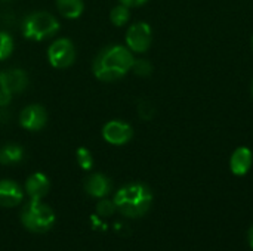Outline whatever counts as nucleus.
I'll list each match as a JSON object with an SVG mask.
<instances>
[{"instance_id":"obj_11","label":"nucleus","mask_w":253,"mask_h":251,"mask_svg":"<svg viewBox=\"0 0 253 251\" xmlns=\"http://www.w3.org/2000/svg\"><path fill=\"white\" fill-rule=\"evenodd\" d=\"M253 163V155L252 151L246 146H240L237 148L233 155H231V160H230V169L231 172L236 175V176H245L251 167H252Z\"/></svg>"},{"instance_id":"obj_8","label":"nucleus","mask_w":253,"mask_h":251,"mask_svg":"<svg viewBox=\"0 0 253 251\" xmlns=\"http://www.w3.org/2000/svg\"><path fill=\"white\" fill-rule=\"evenodd\" d=\"M28 84V77L25 71L19 68H9L0 72V90L7 95L21 93Z\"/></svg>"},{"instance_id":"obj_25","label":"nucleus","mask_w":253,"mask_h":251,"mask_svg":"<svg viewBox=\"0 0 253 251\" xmlns=\"http://www.w3.org/2000/svg\"><path fill=\"white\" fill-rule=\"evenodd\" d=\"M1 1H9V0H1Z\"/></svg>"},{"instance_id":"obj_4","label":"nucleus","mask_w":253,"mask_h":251,"mask_svg":"<svg viewBox=\"0 0 253 251\" xmlns=\"http://www.w3.org/2000/svg\"><path fill=\"white\" fill-rule=\"evenodd\" d=\"M21 30L25 38L42 41L53 37L59 31V22L47 12H33L25 16Z\"/></svg>"},{"instance_id":"obj_3","label":"nucleus","mask_w":253,"mask_h":251,"mask_svg":"<svg viewBox=\"0 0 253 251\" xmlns=\"http://www.w3.org/2000/svg\"><path fill=\"white\" fill-rule=\"evenodd\" d=\"M21 222L30 232L44 234L53 226L55 213L42 200H31L21 212Z\"/></svg>"},{"instance_id":"obj_20","label":"nucleus","mask_w":253,"mask_h":251,"mask_svg":"<svg viewBox=\"0 0 253 251\" xmlns=\"http://www.w3.org/2000/svg\"><path fill=\"white\" fill-rule=\"evenodd\" d=\"M116 210H117V209H116L114 201H108V200H102V201H99L98 206H96V212H98V215L102 216V217L111 216Z\"/></svg>"},{"instance_id":"obj_22","label":"nucleus","mask_w":253,"mask_h":251,"mask_svg":"<svg viewBox=\"0 0 253 251\" xmlns=\"http://www.w3.org/2000/svg\"><path fill=\"white\" fill-rule=\"evenodd\" d=\"M145 1H148V0H120V3L127 6V7H136V6L144 4Z\"/></svg>"},{"instance_id":"obj_9","label":"nucleus","mask_w":253,"mask_h":251,"mask_svg":"<svg viewBox=\"0 0 253 251\" xmlns=\"http://www.w3.org/2000/svg\"><path fill=\"white\" fill-rule=\"evenodd\" d=\"M46 123H47V112L42 105L33 104V105H28L27 108H24L21 111L19 124L25 130L39 132L46 126Z\"/></svg>"},{"instance_id":"obj_15","label":"nucleus","mask_w":253,"mask_h":251,"mask_svg":"<svg viewBox=\"0 0 253 251\" xmlns=\"http://www.w3.org/2000/svg\"><path fill=\"white\" fill-rule=\"evenodd\" d=\"M24 158V148L16 143H6L0 148V163L4 166L16 164Z\"/></svg>"},{"instance_id":"obj_18","label":"nucleus","mask_w":253,"mask_h":251,"mask_svg":"<svg viewBox=\"0 0 253 251\" xmlns=\"http://www.w3.org/2000/svg\"><path fill=\"white\" fill-rule=\"evenodd\" d=\"M77 157V163L83 170H90L93 167V157L92 152L87 148H79L76 152Z\"/></svg>"},{"instance_id":"obj_21","label":"nucleus","mask_w":253,"mask_h":251,"mask_svg":"<svg viewBox=\"0 0 253 251\" xmlns=\"http://www.w3.org/2000/svg\"><path fill=\"white\" fill-rule=\"evenodd\" d=\"M12 101V95H7L0 90V108H6Z\"/></svg>"},{"instance_id":"obj_10","label":"nucleus","mask_w":253,"mask_h":251,"mask_svg":"<svg viewBox=\"0 0 253 251\" xmlns=\"http://www.w3.org/2000/svg\"><path fill=\"white\" fill-rule=\"evenodd\" d=\"M22 189L21 186L9 179L0 180V206L1 207H16L22 203Z\"/></svg>"},{"instance_id":"obj_16","label":"nucleus","mask_w":253,"mask_h":251,"mask_svg":"<svg viewBox=\"0 0 253 251\" xmlns=\"http://www.w3.org/2000/svg\"><path fill=\"white\" fill-rule=\"evenodd\" d=\"M130 18V13H129V7L125 6V4H117L116 7H113L111 13H110V19L111 22L116 25V27H122L125 24H127Z\"/></svg>"},{"instance_id":"obj_5","label":"nucleus","mask_w":253,"mask_h":251,"mask_svg":"<svg viewBox=\"0 0 253 251\" xmlns=\"http://www.w3.org/2000/svg\"><path fill=\"white\" fill-rule=\"evenodd\" d=\"M47 59L55 68H68L76 61V49L71 40L58 38L47 49Z\"/></svg>"},{"instance_id":"obj_17","label":"nucleus","mask_w":253,"mask_h":251,"mask_svg":"<svg viewBox=\"0 0 253 251\" xmlns=\"http://www.w3.org/2000/svg\"><path fill=\"white\" fill-rule=\"evenodd\" d=\"M13 52V38L9 33L0 31V61L7 59Z\"/></svg>"},{"instance_id":"obj_12","label":"nucleus","mask_w":253,"mask_h":251,"mask_svg":"<svg viewBox=\"0 0 253 251\" xmlns=\"http://www.w3.org/2000/svg\"><path fill=\"white\" fill-rule=\"evenodd\" d=\"M84 189L93 198H104L110 192L111 183L107 176H104L101 173H93L86 179Z\"/></svg>"},{"instance_id":"obj_2","label":"nucleus","mask_w":253,"mask_h":251,"mask_svg":"<svg viewBox=\"0 0 253 251\" xmlns=\"http://www.w3.org/2000/svg\"><path fill=\"white\" fill-rule=\"evenodd\" d=\"M116 209L126 217H142L153 204V194L144 183H129L120 188L114 195Z\"/></svg>"},{"instance_id":"obj_7","label":"nucleus","mask_w":253,"mask_h":251,"mask_svg":"<svg viewBox=\"0 0 253 251\" xmlns=\"http://www.w3.org/2000/svg\"><path fill=\"white\" fill-rule=\"evenodd\" d=\"M133 136V130L132 127L120 120H111L108 121L104 127H102V138L105 142L120 146L127 143Z\"/></svg>"},{"instance_id":"obj_19","label":"nucleus","mask_w":253,"mask_h":251,"mask_svg":"<svg viewBox=\"0 0 253 251\" xmlns=\"http://www.w3.org/2000/svg\"><path fill=\"white\" fill-rule=\"evenodd\" d=\"M132 70L136 75L139 77H147L153 71V65L147 59H136L132 65Z\"/></svg>"},{"instance_id":"obj_23","label":"nucleus","mask_w":253,"mask_h":251,"mask_svg":"<svg viewBox=\"0 0 253 251\" xmlns=\"http://www.w3.org/2000/svg\"><path fill=\"white\" fill-rule=\"evenodd\" d=\"M249 244H251V249L253 250V226L251 228V231H249Z\"/></svg>"},{"instance_id":"obj_14","label":"nucleus","mask_w":253,"mask_h":251,"mask_svg":"<svg viewBox=\"0 0 253 251\" xmlns=\"http://www.w3.org/2000/svg\"><path fill=\"white\" fill-rule=\"evenodd\" d=\"M56 7L64 18L77 19L84 10V3L83 0H56Z\"/></svg>"},{"instance_id":"obj_1","label":"nucleus","mask_w":253,"mask_h":251,"mask_svg":"<svg viewBox=\"0 0 253 251\" xmlns=\"http://www.w3.org/2000/svg\"><path fill=\"white\" fill-rule=\"evenodd\" d=\"M135 59L132 52L120 44L104 47L95 58L92 70L101 81H116L125 77L133 65Z\"/></svg>"},{"instance_id":"obj_13","label":"nucleus","mask_w":253,"mask_h":251,"mask_svg":"<svg viewBox=\"0 0 253 251\" xmlns=\"http://www.w3.org/2000/svg\"><path fill=\"white\" fill-rule=\"evenodd\" d=\"M25 191L31 200H42L49 192V179L43 173H33L25 182Z\"/></svg>"},{"instance_id":"obj_24","label":"nucleus","mask_w":253,"mask_h":251,"mask_svg":"<svg viewBox=\"0 0 253 251\" xmlns=\"http://www.w3.org/2000/svg\"><path fill=\"white\" fill-rule=\"evenodd\" d=\"M252 95H253V81H252Z\"/></svg>"},{"instance_id":"obj_26","label":"nucleus","mask_w":253,"mask_h":251,"mask_svg":"<svg viewBox=\"0 0 253 251\" xmlns=\"http://www.w3.org/2000/svg\"><path fill=\"white\" fill-rule=\"evenodd\" d=\"M252 46H253V38H252Z\"/></svg>"},{"instance_id":"obj_6","label":"nucleus","mask_w":253,"mask_h":251,"mask_svg":"<svg viewBox=\"0 0 253 251\" xmlns=\"http://www.w3.org/2000/svg\"><path fill=\"white\" fill-rule=\"evenodd\" d=\"M151 40H153V31L147 22H136L130 25L126 33L127 49L136 53L147 52L151 44Z\"/></svg>"}]
</instances>
